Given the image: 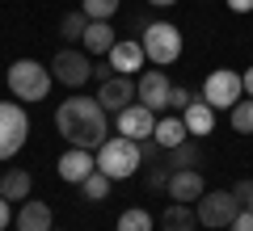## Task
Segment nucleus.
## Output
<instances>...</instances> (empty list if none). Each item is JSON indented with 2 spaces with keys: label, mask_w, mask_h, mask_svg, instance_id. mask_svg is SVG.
I'll return each mask as SVG.
<instances>
[{
  "label": "nucleus",
  "mask_w": 253,
  "mask_h": 231,
  "mask_svg": "<svg viewBox=\"0 0 253 231\" xmlns=\"http://www.w3.org/2000/svg\"><path fill=\"white\" fill-rule=\"evenodd\" d=\"M55 131L72 143V147L97 151L110 139V114L101 109L97 97H68L55 109Z\"/></svg>",
  "instance_id": "f257e3e1"
},
{
  "label": "nucleus",
  "mask_w": 253,
  "mask_h": 231,
  "mask_svg": "<svg viewBox=\"0 0 253 231\" xmlns=\"http://www.w3.org/2000/svg\"><path fill=\"white\" fill-rule=\"evenodd\" d=\"M93 160H97V172H106L110 181H126L135 177L144 156H139V143L126 139V134H110L97 151H93Z\"/></svg>",
  "instance_id": "f03ea898"
},
{
  "label": "nucleus",
  "mask_w": 253,
  "mask_h": 231,
  "mask_svg": "<svg viewBox=\"0 0 253 231\" xmlns=\"http://www.w3.org/2000/svg\"><path fill=\"white\" fill-rule=\"evenodd\" d=\"M51 67L38 59H13L9 63V93L17 101H26V105H34V101H46V93H51Z\"/></svg>",
  "instance_id": "7ed1b4c3"
},
{
  "label": "nucleus",
  "mask_w": 253,
  "mask_h": 231,
  "mask_svg": "<svg viewBox=\"0 0 253 231\" xmlns=\"http://www.w3.org/2000/svg\"><path fill=\"white\" fill-rule=\"evenodd\" d=\"M144 55L152 67H169V63L181 59V30L173 26V21H152V26H144Z\"/></svg>",
  "instance_id": "20e7f679"
},
{
  "label": "nucleus",
  "mask_w": 253,
  "mask_h": 231,
  "mask_svg": "<svg viewBox=\"0 0 253 231\" xmlns=\"http://www.w3.org/2000/svg\"><path fill=\"white\" fill-rule=\"evenodd\" d=\"M30 139V114L17 101H0V160H13Z\"/></svg>",
  "instance_id": "39448f33"
},
{
  "label": "nucleus",
  "mask_w": 253,
  "mask_h": 231,
  "mask_svg": "<svg viewBox=\"0 0 253 231\" xmlns=\"http://www.w3.org/2000/svg\"><path fill=\"white\" fill-rule=\"evenodd\" d=\"M203 101H207L211 109H232L236 101L245 97V84H241V76H236V71H228V67H215L207 76V80H203V93H199Z\"/></svg>",
  "instance_id": "423d86ee"
},
{
  "label": "nucleus",
  "mask_w": 253,
  "mask_h": 231,
  "mask_svg": "<svg viewBox=\"0 0 253 231\" xmlns=\"http://www.w3.org/2000/svg\"><path fill=\"white\" fill-rule=\"evenodd\" d=\"M194 214H199L203 227H228V223L241 214V202L232 198V189H207V194L194 202Z\"/></svg>",
  "instance_id": "0eeeda50"
},
{
  "label": "nucleus",
  "mask_w": 253,
  "mask_h": 231,
  "mask_svg": "<svg viewBox=\"0 0 253 231\" xmlns=\"http://www.w3.org/2000/svg\"><path fill=\"white\" fill-rule=\"evenodd\" d=\"M51 67V76L59 84H68V89H81L84 80H93V55L84 51H55V59L46 63Z\"/></svg>",
  "instance_id": "6e6552de"
},
{
  "label": "nucleus",
  "mask_w": 253,
  "mask_h": 231,
  "mask_svg": "<svg viewBox=\"0 0 253 231\" xmlns=\"http://www.w3.org/2000/svg\"><path fill=\"white\" fill-rule=\"evenodd\" d=\"M169 76H165V67H144L139 71V80H135V101L139 105H148L152 114H161V109H169Z\"/></svg>",
  "instance_id": "1a4fd4ad"
},
{
  "label": "nucleus",
  "mask_w": 253,
  "mask_h": 231,
  "mask_svg": "<svg viewBox=\"0 0 253 231\" xmlns=\"http://www.w3.org/2000/svg\"><path fill=\"white\" fill-rule=\"evenodd\" d=\"M114 126H118V134L144 143V139H152V131H156V114L148 105H139V101H131L123 114H114Z\"/></svg>",
  "instance_id": "9d476101"
},
{
  "label": "nucleus",
  "mask_w": 253,
  "mask_h": 231,
  "mask_svg": "<svg viewBox=\"0 0 253 231\" xmlns=\"http://www.w3.org/2000/svg\"><path fill=\"white\" fill-rule=\"evenodd\" d=\"M97 101L106 114H123L131 101H135V80L131 76H110L106 84H97Z\"/></svg>",
  "instance_id": "9b49d317"
},
{
  "label": "nucleus",
  "mask_w": 253,
  "mask_h": 231,
  "mask_svg": "<svg viewBox=\"0 0 253 231\" xmlns=\"http://www.w3.org/2000/svg\"><path fill=\"white\" fill-rule=\"evenodd\" d=\"M165 189H169L173 202H190V206L207 194V185H203V172H199V168H169V185H165Z\"/></svg>",
  "instance_id": "f8f14e48"
},
{
  "label": "nucleus",
  "mask_w": 253,
  "mask_h": 231,
  "mask_svg": "<svg viewBox=\"0 0 253 231\" xmlns=\"http://www.w3.org/2000/svg\"><path fill=\"white\" fill-rule=\"evenodd\" d=\"M110 67L118 71V76H135L139 67L148 63V55H144V42H135V38H118L114 46H110Z\"/></svg>",
  "instance_id": "ddd939ff"
},
{
  "label": "nucleus",
  "mask_w": 253,
  "mask_h": 231,
  "mask_svg": "<svg viewBox=\"0 0 253 231\" xmlns=\"http://www.w3.org/2000/svg\"><path fill=\"white\" fill-rule=\"evenodd\" d=\"M93 168H97V160H93L89 147H68L59 156V181H68V185H81Z\"/></svg>",
  "instance_id": "4468645a"
},
{
  "label": "nucleus",
  "mask_w": 253,
  "mask_h": 231,
  "mask_svg": "<svg viewBox=\"0 0 253 231\" xmlns=\"http://www.w3.org/2000/svg\"><path fill=\"white\" fill-rule=\"evenodd\" d=\"M13 223H17V231H51L55 219H51V206L46 202H21V210L13 214Z\"/></svg>",
  "instance_id": "2eb2a0df"
},
{
  "label": "nucleus",
  "mask_w": 253,
  "mask_h": 231,
  "mask_svg": "<svg viewBox=\"0 0 253 231\" xmlns=\"http://www.w3.org/2000/svg\"><path fill=\"white\" fill-rule=\"evenodd\" d=\"M181 122H186V131L194 134V139H199V134H211L215 131V109H211L203 97H194L186 109H181Z\"/></svg>",
  "instance_id": "dca6fc26"
},
{
  "label": "nucleus",
  "mask_w": 253,
  "mask_h": 231,
  "mask_svg": "<svg viewBox=\"0 0 253 231\" xmlns=\"http://www.w3.org/2000/svg\"><path fill=\"white\" fill-rule=\"evenodd\" d=\"M114 42H118V34H114L110 21H89V26H84V38H81L84 55H110Z\"/></svg>",
  "instance_id": "f3484780"
},
{
  "label": "nucleus",
  "mask_w": 253,
  "mask_h": 231,
  "mask_svg": "<svg viewBox=\"0 0 253 231\" xmlns=\"http://www.w3.org/2000/svg\"><path fill=\"white\" fill-rule=\"evenodd\" d=\"M194 223H199V214L190 202H169L161 210V231H194Z\"/></svg>",
  "instance_id": "a211bd4d"
},
{
  "label": "nucleus",
  "mask_w": 253,
  "mask_h": 231,
  "mask_svg": "<svg viewBox=\"0 0 253 231\" xmlns=\"http://www.w3.org/2000/svg\"><path fill=\"white\" fill-rule=\"evenodd\" d=\"M30 189H34V177H30L26 168H9L4 177H0V194L9 198V202H26Z\"/></svg>",
  "instance_id": "6ab92c4d"
},
{
  "label": "nucleus",
  "mask_w": 253,
  "mask_h": 231,
  "mask_svg": "<svg viewBox=\"0 0 253 231\" xmlns=\"http://www.w3.org/2000/svg\"><path fill=\"white\" fill-rule=\"evenodd\" d=\"M152 139L161 143V151H169V147H177V143H186L190 131H186V122H181V114H177V118H161V122H156V131H152Z\"/></svg>",
  "instance_id": "aec40b11"
},
{
  "label": "nucleus",
  "mask_w": 253,
  "mask_h": 231,
  "mask_svg": "<svg viewBox=\"0 0 253 231\" xmlns=\"http://www.w3.org/2000/svg\"><path fill=\"white\" fill-rule=\"evenodd\" d=\"M199 160H203V151H199V143H194V134H190L186 143H177V147L165 151V164H169V168H199Z\"/></svg>",
  "instance_id": "412c9836"
},
{
  "label": "nucleus",
  "mask_w": 253,
  "mask_h": 231,
  "mask_svg": "<svg viewBox=\"0 0 253 231\" xmlns=\"http://www.w3.org/2000/svg\"><path fill=\"white\" fill-rule=\"evenodd\" d=\"M228 122H232L236 134H253V97H241L232 109H228Z\"/></svg>",
  "instance_id": "4be33fe9"
},
{
  "label": "nucleus",
  "mask_w": 253,
  "mask_h": 231,
  "mask_svg": "<svg viewBox=\"0 0 253 231\" xmlns=\"http://www.w3.org/2000/svg\"><path fill=\"white\" fill-rule=\"evenodd\" d=\"M110 185H114V181H110L106 172H97V168L81 181V189H84V198H89V202H106V198H110Z\"/></svg>",
  "instance_id": "5701e85b"
},
{
  "label": "nucleus",
  "mask_w": 253,
  "mask_h": 231,
  "mask_svg": "<svg viewBox=\"0 0 253 231\" xmlns=\"http://www.w3.org/2000/svg\"><path fill=\"white\" fill-rule=\"evenodd\" d=\"M152 223H156L152 214L135 206V210H123V214H118V227L114 231H152Z\"/></svg>",
  "instance_id": "b1692460"
},
{
  "label": "nucleus",
  "mask_w": 253,
  "mask_h": 231,
  "mask_svg": "<svg viewBox=\"0 0 253 231\" xmlns=\"http://www.w3.org/2000/svg\"><path fill=\"white\" fill-rule=\"evenodd\" d=\"M81 13L89 21H110L118 13V0H81Z\"/></svg>",
  "instance_id": "393cba45"
},
{
  "label": "nucleus",
  "mask_w": 253,
  "mask_h": 231,
  "mask_svg": "<svg viewBox=\"0 0 253 231\" xmlns=\"http://www.w3.org/2000/svg\"><path fill=\"white\" fill-rule=\"evenodd\" d=\"M84 26H89V17H84L81 9L68 13V17L59 21V38H68V42H81V38H84Z\"/></svg>",
  "instance_id": "a878e982"
},
{
  "label": "nucleus",
  "mask_w": 253,
  "mask_h": 231,
  "mask_svg": "<svg viewBox=\"0 0 253 231\" xmlns=\"http://www.w3.org/2000/svg\"><path fill=\"white\" fill-rule=\"evenodd\" d=\"M139 156H144V164H161V143L144 139V143H139Z\"/></svg>",
  "instance_id": "bb28decb"
},
{
  "label": "nucleus",
  "mask_w": 253,
  "mask_h": 231,
  "mask_svg": "<svg viewBox=\"0 0 253 231\" xmlns=\"http://www.w3.org/2000/svg\"><path fill=\"white\" fill-rule=\"evenodd\" d=\"M190 101H194V93H190V89H177V84H173V93H169V109H186Z\"/></svg>",
  "instance_id": "cd10ccee"
},
{
  "label": "nucleus",
  "mask_w": 253,
  "mask_h": 231,
  "mask_svg": "<svg viewBox=\"0 0 253 231\" xmlns=\"http://www.w3.org/2000/svg\"><path fill=\"white\" fill-rule=\"evenodd\" d=\"M148 185H152V189H165V185H169V164H156V168L148 172Z\"/></svg>",
  "instance_id": "c85d7f7f"
},
{
  "label": "nucleus",
  "mask_w": 253,
  "mask_h": 231,
  "mask_svg": "<svg viewBox=\"0 0 253 231\" xmlns=\"http://www.w3.org/2000/svg\"><path fill=\"white\" fill-rule=\"evenodd\" d=\"M228 231H253V210H245V206H241V214L228 223Z\"/></svg>",
  "instance_id": "c756f323"
},
{
  "label": "nucleus",
  "mask_w": 253,
  "mask_h": 231,
  "mask_svg": "<svg viewBox=\"0 0 253 231\" xmlns=\"http://www.w3.org/2000/svg\"><path fill=\"white\" fill-rule=\"evenodd\" d=\"M232 198H236L241 206H249V198H253V181H236V185H232Z\"/></svg>",
  "instance_id": "7c9ffc66"
},
{
  "label": "nucleus",
  "mask_w": 253,
  "mask_h": 231,
  "mask_svg": "<svg viewBox=\"0 0 253 231\" xmlns=\"http://www.w3.org/2000/svg\"><path fill=\"white\" fill-rule=\"evenodd\" d=\"M110 76H118V71L110 67V59H106V63H93V80H97V84H106Z\"/></svg>",
  "instance_id": "2f4dec72"
},
{
  "label": "nucleus",
  "mask_w": 253,
  "mask_h": 231,
  "mask_svg": "<svg viewBox=\"0 0 253 231\" xmlns=\"http://www.w3.org/2000/svg\"><path fill=\"white\" fill-rule=\"evenodd\" d=\"M9 223H13V202H9L4 194H0V231L9 227Z\"/></svg>",
  "instance_id": "473e14b6"
},
{
  "label": "nucleus",
  "mask_w": 253,
  "mask_h": 231,
  "mask_svg": "<svg viewBox=\"0 0 253 231\" xmlns=\"http://www.w3.org/2000/svg\"><path fill=\"white\" fill-rule=\"evenodd\" d=\"M228 9L232 13H253V0H228Z\"/></svg>",
  "instance_id": "72a5a7b5"
},
{
  "label": "nucleus",
  "mask_w": 253,
  "mask_h": 231,
  "mask_svg": "<svg viewBox=\"0 0 253 231\" xmlns=\"http://www.w3.org/2000/svg\"><path fill=\"white\" fill-rule=\"evenodd\" d=\"M241 84H245V97H253V67H249V71L241 76Z\"/></svg>",
  "instance_id": "f704fd0d"
},
{
  "label": "nucleus",
  "mask_w": 253,
  "mask_h": 231,
  "mask_svg": "<svg viewBox=\"0 0 253 231\" xmlns=\"http://www.w3.org/2000/svg\"><path fill=\"white\" fill-rule=\"evenodd\" d=\"M148 4H156V9H173L177 0H148Z\"/></svg>",
  "instance_id": "c9c22d12"
},
{
  "label": "nucleus",
  "mask_w": 253,
  "mask_h": 231,
  "mask_svg": "<svg viewBox=\"0 0 253 231\" xmlns=\"http://www.w3.org/2000/svg\"><path fill=\"white\" fill-rule=\"evenodd\" d=\"M245 210H253V198H249V206H245Z\"/></svg>",
  "instance_id": "e433bc0d"
},
{
  "label": "nucleus",
  "mask_w": 253,
  "mask_h": 231,
  "mask_svg": "<svg viewBox=\"0 0 253 231\" xmlns=\"http://www.w3.org/2000/svg\"><path fill=\"white\" fill-rule=\"evenodd\" d=\"M51 231H55V227H51ZM59 231H63V227H59Z\"/></svg>",
  "instance_id": "4c0bfd02"
}]
</instances>
